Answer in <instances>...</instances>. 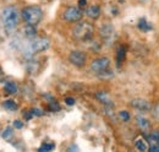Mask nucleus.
Listing matches in <instances>:
<instances>
[{
    "label": "nucleus",
    "mask_w": 159,
    "mask_h": 152,
    "mask_svg": "<svg viewBox=\"0 0 159 152\" xmlns=\"http://www.w3.org/2000/svg\"><path fill=\"white\" fill-rule=\"evenodd\" d=\"M19 20H20V12L15 6H6L2 9L0 14V22L5 32L9 35L15 32V30L19 26Z\"/></svg>",
    "instance_id": "obj_1"
},
{
    "label": "nucleus",
    "mask_w": 159,
    "mask_h": 152,
    "mask_svg": "<svg viewBox=\"0 0 159 152\" xmlns=\"http://www.w3.org/2000/svg\"><path fill=\"white\" fill-rule=\"evenodd\" d=\"M21 17L28 25H38L43 19V10L37 5H30L22 9Z\"/></svg>",
    "instance_id": "obj_2"
},
{
    "label": "nucleus",
    "mask_w": 159,
    "mask_h": 152,
    "mask_svg": "<svg viewBox=\"0 0 159 152\" xmlns=\"http://www.w3.org/2000/svg\"><path fill=\"white\" fill-rule=\"evenodd\" d=\"M94 33V27L92 23L87 22V21H81L79 22L74 30H72V35L76 39H79L81 42H87L93 37Z\"/></svg>",
    "instance_id": "obj_3"
},
{
    "label": "nucleus",
    "mask_w": 159,
    "mask_h": 152,
    "mask_svg": "<svg viewBox=\"0 0 159 152\" xmlns=\"http://www.w3.org/2000/svg\"><path fill=\"white\" fill-rule=\"evenodd\" d=\"M49 48V39L48 38H33L31 39L28 47H27V53H30L31 55L34 53H39L44 52Z\"/></svg>",
    "instance_id": "obj_4"
},
{
    "label": "nucleus",
    "mask_w": 159,
    "mask_h": 152,
    "mask_svg": "<svg viewBox=\"0 0 159 152\" xmlns=\"http://www.w3.org/2000/svg\"><path fill=\"white\" fill-rule=\"evenodd\" d=\"M110 68V60L109 58L107 57H99L97 59H94L92 63H91V69L92 71L97 73V74H104V73H108Z\"/></svg>",
    "instance_id": "obj_5"
},
{
    "label": "nucleus",
    "mask_w": 159,
    "mask_h": 152,
    "mask_svg": "<svg viewBox=\"0 0 159 152\" xmlns=\"http://www.w3.org/2000/svg\"><path fill=\"white\" fill-rule=\"evenodd\" d=\"M83 16V11L77 6H69L62 12V19L67 22H79Z\"/></svg>",
    "instance_id": "obj_6"
},
{
    "label": "nucleus",
    "mask_w": 159,
    "mask_h": 152,
    "mask_svg": "<svg viewBox=\"0 0 159 152\" xmlns=\"http://www.w3.org/2000/svg\"><path fill=\"white\" fill-rule=\"evenodd\" d=\"M99 35L105 43L110 44L116 38V31H115V28L110 23H105V25H103L99 28Z\"/></svg>",
    "instance_id": "obj_7"
},
{
    "label": "nucleus",
    "mask_w": 159,
    "mask_h": 152,
    "mask_svg": "<svg viewBox=\"0 0 159 152\" xmlns=\"http://www.w3.org/2000/svg\"><path fill=\"white\" fill-rule=\"evenodd\" d=\"M69 61L77 68H82L87 63V55H86V53H83L81 50H72L69 54Z\"/></svg>",
    "instance_id": "obj_8"
},
{
    "label": "nucleus",
    "mask_w": 159,
    "mask_h": 152,
    "mask_svg": "<svg viewBox=\"0 0 159 152\" xmlns=\"http://www.w3.org/2000/svg\"><path fill=\"white\" fill-rule=\"evenodd\" d=\"M130 106H131L134 109L139 111V112H142V113H148V112L152 111V104H151V102H148V101L144 99V98H135V99H132V101L130 102Z\"/></svg>",
    "instance_id": "obj_9"
},
{
    "label": "nucleus",
    "mask_w": 159,
    "mask_h": 152,
    "mask_svg": "<svg viewBox=\"0 0 159 152\" xmlns=\"http://www.w3.org/2000/svg\"><path fill=\"white\" fill-rule=\"evenodd\" d=\"M147 140L149 144V151L159 152V130H153L147 134Z\"/></svg>",
    "instance_id": "obj_10"
},
{
    "label": "nucleus",
    "mask_w": 159,
    "mask_h": 152,
    "mask_svg": "<svg viewBox=\"0 0 159 152\" xmlns=\"http://www.w3.org/2000/svg\"><path fill=\"white\" fill-rule=\"evenodd\" d=\"M84 14H86V16L89 17V19L97 20V19H99L100 14H102V10H100V7L98 5H94V4H93V5H89V6L86 7Z\"/></svg>",
    "instance_id": "obj_11"
},
{
    "label": "nucleus",
    "mask_w": 159,
    "mask_h": 152,
    "mask_svg": "<svg viewBox=\"0 0 159 152\" xmlns=\"http://www.w3.org/2000/svg\"><path fill=\"white\" fill-rule=\"evenodd\" d=\"M135 147H136L137 151H141V152L149 151V144H148L147 137H143V136L136 137V140H135Z\"/></svg>",
    "instance_id": "obj_12"
},
{
    "label": "nucleus",
    "mask_w": 159,
    "mask_h": 152,
    "mask_svg": "<svg viewBox=\"0 0 159 152\" xmlns=\"http://www.w3.org/2000/svg\"><path fill=\"white\" fill-rule=\"evenodd\" d=\"M136 124H137V126L139 128V130L143 131V133H147V131H149V129H151V123H149V120H148L147 118H144L143 115H137V116H136Z\"/></svg>",
    "instance_id": "obj_13"
},
{
    "label": "nucleus",
    "mask_w": 159,
    "mask_h": 152,
    "mask_svg": "<svg viewBox=\"0 0 159 152\" xmlns=\"http://www.w3.org/2000/svg\"><path fill=\"white\" fill-rule=\"evenodd\" d=\"M22 33H23V36L27 38V39H33V38L37 37V30H36V27L33 26V25H26L25 27H23V30H22Z\"/></svg>",
    "instance_id": "obj_14"
},
{
    "label": "nucleus",
    "mask_w": 159,
    "mask_h": 152,
    "mask_svg": "<svg viewBox=\"0 0 159 152\" xmlns=\"http://www.w3.org/2000/svg\"><path fill=\"white\" fill-rule=\"evenodd\" d=\"M4 88H5V91H6L9 95H15V93L17 92V90H19L17 85H16L15 82H12V81H7V82H5Z\"/></svg>",
    "instance_id": "obj_15"
},
{
    "label": "nucleus",
    "mask_w": 159,
    "mask_h": 152,
    "mask_svg": "<svg viewBox=\"0 0 159 152\" xmlns=\"http://www.w3.org/2000/svg\"><path fill=\"white\" fill-rule=\"evenodd\" d=\"M137 26H139V28L141 31H143V32H148V31H151L153 27H152V25L147 21L146 19H139V23H137Z\"/></svg>",
    "instance_id": "obj_16"
},
{
    "label": "nucleus",
    "mask_w": 159,
    "mask_h": 152,
    "mask_svg": "<svg viewBox=\"0 0 159 152\" xmlns=\"http://www.w3.org/2000/svg\"><path fill=\"white\" fill-rule=\"evenodd\" d=\"M97 98L99 99L102 103H104L105 106L113 107V102H111V99L109 98V96L107 95L105 92H98V93H97Z\"/></svg>",
    "instance_id": "obj_17"
},
{
    "label": "nucleus",
    "mask_w": 159,
    "mask_h": 152,
    "mask_svg": "<svg viewBox=\"0 0 159 152\" xmlns=\"http://www.w3.org/2000/svg\"><path fill=\"white\" fill-rule=\"evenodd\" d=\"M125 57H126V48L124 45H120L116 50V61H118V65H120L124 60H125Z\"/></svg>",
    "instance_id": "obj_18"
},
{
    "label": "nucleus",
    "mask_w": 159,
    "mask_h": 152,
    "mask_svg": "<svg viewBox=\"0 0 159 152\" xmlns=\"http://www.w3.org/2000/svg\"><path fill=\"white\" fill-rule=\"evenodd\" d=\"M55 149V144L54 142H43L40 145V147L38 149V151L40 152H49V151H53Z\"/></svg>",
    "instance_id": "obj_19"
},
{
    "label": "nucleus",
    "mask_w": 159,
    "mask_h": 152,
    "mask_svg": "<svg viewBox=\"0 0 159 152\" xmlns=\"http://www.w3.org/2000/svg\"><path fill=\"white\" fill-rule=\"evenodd\" d=\"M2 106H4V108L5 109H7V111H16L17 109V103L15 102V101H12V99H7V101H5L4 103H2Z\"/></svg>",
    "instance_id": "obj_20"
},
{
    "label": "nucleus",
    "mask_w": 159,
    "mask_h": 152,
    "mask_svg": "<svg viewBox=\"0 0 159 152\" xmlns=\"http://www.w3.org/2000/svg\"><path fill=\"white\" fill-rule=\"evenodd\" d=\"M119 118L121 119V121H129L131 115L127 111H120L119 112Z\"/></svg>",
    "instance_id": "obj_21"
},
{
    "label": "nucleus",
    "mask_w": 159,
    "mask_h": 152,
    "mask_svg": "<svg viewBox=\"0 0 159 152\" xmlns=\"http://www.w3.org/2000/svg\"><path fill=\"white\" fill-rule=\"evenodd\" d=\"M152 115H153V118L157 120V121H159V103H157L156 106H153L152 107Z\"/></svg>",
    "instance_id": "obj_22"
},
{
    "label": "nucleus",
    "mask_w": 159,
    "mask_h": 152,
    "mask_svg": "<svg viewBox=\"0 0 159 152\" xmlns=\"http://www.w3.org/2000/svg\"><path fill=\"white\" fill-rule=\"evenodd\" d=\"M12 133H14V129H12L11 126H7V128L4 130V133H2V137H4V139H9V137L12 135Z\"/></svg>",
    "instance_id": "obj_23"
},
{
    "label": "nucleus",
    "mask_w": 159,
    "mask_h": 152,
    "mask_svg": "<svg viewBox=\"0 0 159 152\" xmlns=\"http://www.w3.org/2000/svg\"><path fill=\"white\" fill-rule=\"evenodd\" d=\"M49 108H50L53 112H55V111H59V109H60L59 104H58L57 102H50V103H49Z\"/></svg>",
    "instance_id": "obj_24"
},
{
    "label": "nucleus",
    "mask_w": 159,
    "mask_h": 152,
    "mask_svg": "<svg viewBox=\"0 0 159 152\" xmlns=\"http://www.w3.org/2000/svg\"><path fill=\"white\" fill-rule=\"evenodd\" d=\"M65 103H66L67 106H74V104H75V98H72V97H66V98H65Z\"/></svg>",
    "instance_id": "obj_25"
},
{
    "label": "nucleus",
    "mask_w": 159,
    "mask_h": 152,
    "mask_svg": "<svg viewBox=\"0 0 159 152\" xmlns=\"http://www.w3.org/2000/svg\"><path fill=\"white\" fill-rule=\"evenodd\" d=\"M31 112H32V114H33V115H38V116L43 114V112H42L40 109H38V108H33V109H31Z\"/></svg>",
    "instance_id": "obj_26"
},
{
    "label": "nucleus",
    "mask_w": 159,
    "mask_h": 152,
    "mask_svg": "<svg viewBox=\"0 0 159 152\" xmlns=\"http://www.w3.org/2000/svg\"><path fill=\"white\" fill-rule=\"evenodd\" d=\"M14 126H15L16 129H21V128L23 126V123L20 121V120H15V121H14Z\"/></svg>",
    "instance_id": "obj_27"
},
{
    "label": "nucleus",
    "mask_w": 159,
    "mask_h": 152,
    "mask_svg": "<svg viewBox=\"0 0 159 152\" xmlns=\"http://www.w3.org/2000/svg\"><path fill=\"white\" fill-rule=\"evenodd\" d=\"M80 7H87V0H79Z\"/></svg>",
    "instance_id": "obj_28"
},
{
    "label": "nucleus",
    "mask_w": 159,
    "mask_h": 152,
    "mask_svg": "<svg viewBox=\"0 0 159 152\" xmlns=\"http://www.w3.org/2000/svg\"><path fill=\"white\" fill-rule=\"evenodd\" d=\"M71 150H77V147H76V146H71V147H69V151H71Z\"/></svg>",
    "instance_id": "obj_29"
}]
</instances>
